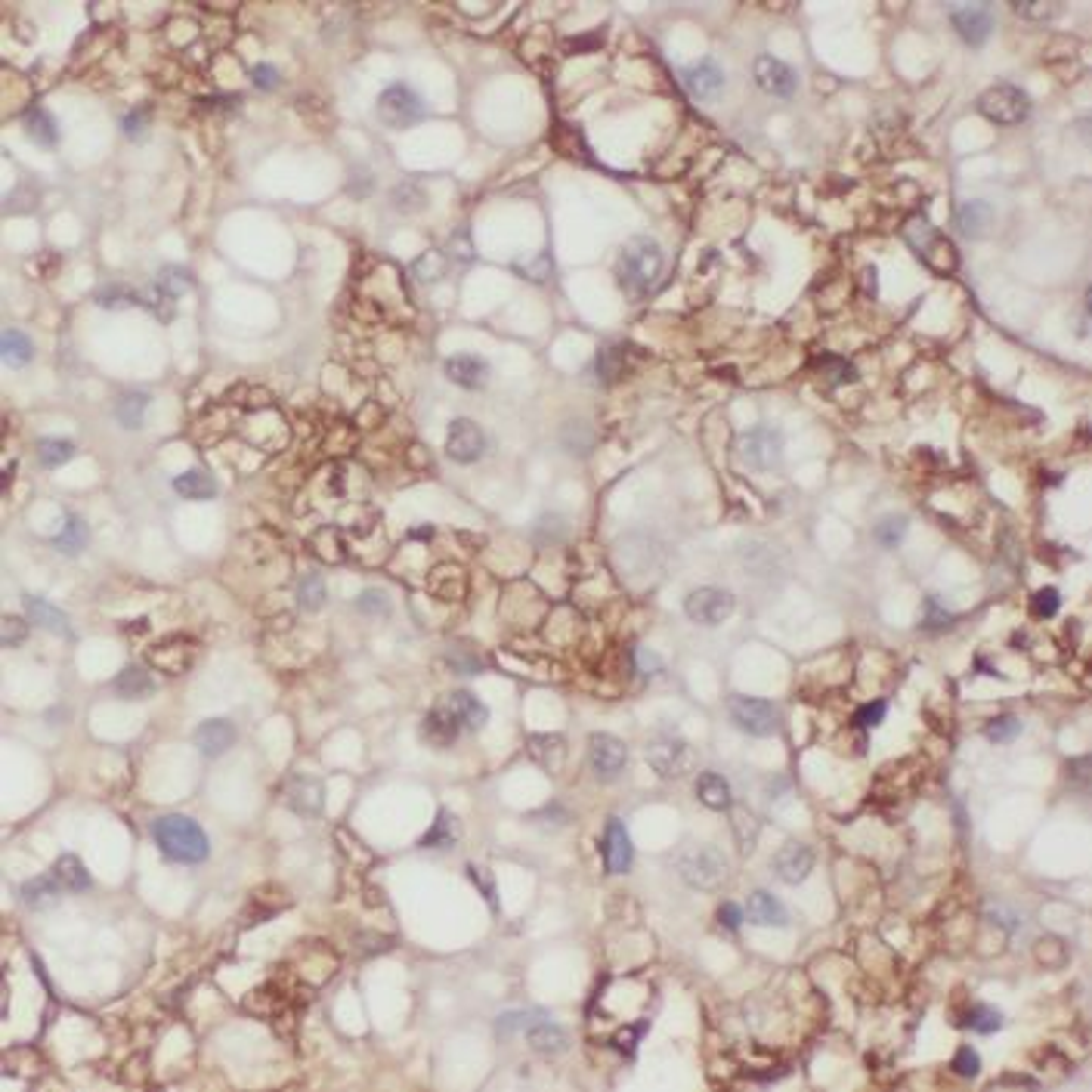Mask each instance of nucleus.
<instances>
[{"instance_id": "nucleus-1", "label": "nucleus", "mask_w": 1092, "mask_h": 1092, "mask_svg": "<svg viewBox=\"0 0 1092 1092\" xmlns=\"http://www.w3.org/2000/svg\"><path fill=\"white\" fill-rule=\"evenodd\" d=\"M662 266L665 254L660 241L650 236H635L632 241H625L620 257H616V282L628 297H644L660 282Z\"/></svg>"}, {"instance_id": "nucleus-2", "label": "nucleus", "mask_w": 1092, "mask_h": 1092, "mask_svg": "<svg viewBox=\"0 0 1092 1092\" xmlns=\"http://www.w3.org/2000/svg\"><path fill=\"white\" fill-rule=\"evenodd\" d=\"M152 839L161 848V854L173 864H201L211 854L208 833L192 817L164 814L152 824Z\"/></svg>"}, {"instance_id": "nucleus-3", "label": "nucleus", "mask_w": 1092, "mask_h": 1092, "mask_svg": "<svg viewBox=\"0 0 1092 1092\" xmlns=\"http://www.w3.org/2000/svg\"><path fill=\"white\" fill-rule=\"evenodd\" d=\"M728 857H724L715 845H690L688 852H681L678 857V873L690 888L700 892H712L728 879Z\"/></svg>"}, {"instance_id": "nucleus-4", "label": "nucleus", "mask_w": 1092, "mask_h": 1092, "mask_svg": "<svg viewBox=\"0 0 1092 1092\" xmlns=\"http://www.w3.org/2000/svg\"><path fill=\"white\" fill-rule=\"evenodd\" d=\"M978 112L993 124L1012 128V124L1028 121L1031 115V96L1015 84H993L978 96Z\"/></svg>"}, {"instance_id": "nucleus-5", "label": "nucleus", "mask_w": 1092, "mask_h": 1092, "mask_svg": "<svg viewBox=\"0 0 1092 1092\" xmlns=\"http://www.w3.org/2000/svg\"><path fill=\"white\" fill-rule=\"evenodd\" d=\"M737 456L749 471H774L783 461V433L771 424H756L740 437Z\"/></svg>"}, {"instance_id": "nucleus-6", "label": "nucleus", "mask_w": 1092, "mask_h": 1092, "mask_svg": "<svg viewBox=\"0 0 1092 1092\" xmlns=\"http://www.w3.org/2000/svg\"><path fill=\"white\" fill-rule=\"evenodd\" d=\"M728 712H730L733 728L743 730L746 737H774V733L780 730V709L771 700L733 697Z\"/></svg>"}, {"instance_id": "nucleus-7", "label": "nucleus", "mask_w": 1092, "mask_h": 1092, "mask_svg": "<svg viewBox=\"0 0 1092 1092\" xmlns=\"http://www.w3.org/2000/svg\"><path fill=\"white\" fill-rule=\"evenodd\" d=\"M424 115H428V109H424L421 96L409 84H390L378 96V118L393 130L412 128V124L424 121Z\"/></svg>"}, {"instance_id": "nucleus-8", "label": "nucleus", "mask_w": 1092, "mask_h": 1092, "mask_svg": "<svg viewBox=\"0 0 1092 1092\" xmlns=\"http://www.w3.org/2000/svg\"><path fill=\"white\" fill-rule=\"evenodd\" d=\"M904 236L907 241L913 245V251L920 254L925 264L935 266V269H944V266H953V248L950 241H947L937 229L929 224L925 217H913L910 224L904 226Z\"/></svg>"}, {"instance_id": "nucleus-9", "label": "nucleus", "mask_w": 1092, "mask_h": 1092, "mask_svg": "<svg viewBox=\"0 0 1092 1092\" xmlns=\"http://www.w3.org/2000/svg\"><path fill=\"white\" fill-rule=\"evenodd\" d=\"M733 607H737V601H733L730 592L705 585V588H697V592L688 594V601H684V613H688L690 622L712 628V625H721L724 620H730Z\"/></svg>"}, {"instance_id": "nucleus-10", "label": "nucleus", "mask_w": 1092, "mask_h": 1092, "mask_svg": "<svg viewBox=\"0 0 1092 1092\" xmlns=\"http://www.w3.org/2000/svg\"><path fill=\"white\" fill-rule=\"evenodd\" d=\"M588 765L597 780H616L628 765V746L613 733H594L588 740Z\"/></svg>"}, {"instance_id": "nucleus-11", "label": "nucleus", "mask_w": 1092, "mask_h": 1092, "mask_svg": "<svg viewBox=\"0 0 1092 1092\" xmlns=\"http://www.w3.org/2000/svg\"><path fill=\"white\" fill-rule=\"evenodd\" d=\"M993 7L990 4H956L950 7V25L956 28V34L962 37L969 47H981L993 32Z\"/></svg>"}, {"instance_id": "nucleus-12", "label": "nucleus", "mask_w": 1092, "mask_h": 1092, "mask_svg": "<svg viewBox=\"0 0 1092 1092\" xmlns=\"http://www.w3.org/2000/svg\"><path fill=\"white\" fill-rule=\"evenodd\" d=\"M446 452L458 465H473V461L486 456V433L471 418H456L446 433Z\"/></svg>"}, {"instance_id": "nucleus-13", "label": "nucleus", "mask_w": 1092, "mask_h": 1092, "mask_svg": "<svg viewBox=\"0 0 1092 1092\" xmlns=\"http://www.w3.org/2000/svg\"><path fill=\"white\" fill-rule=\"evenodd\" d=\"M647 758L662 777H681L693 768V749L678 737H662L647 746Z\"/></svg>"}, {"instance_id": "nucleus-14", "label": "nucleus", "mask_w": 1092, "mask_h": 1092, "mask_svg": "<svg viewBox=\"0 0 1092 1092\" xmlns=\"http://www.w3.org/2000/svg\"><path fill=\"white\" fill-rule=\"evenodd\" d=\"M756 81L761 90L771 96H780V100H789V96L799 90L796 69L783 60H777V56H768V53L756 60Z\"/></svg>"}, {"instance_id": "nucleus-15", "label": "nucleus", "mask_w": 1092, "mask_h": 1092, "mask_svg": "<svg viewBox=\"0 0 1092 1092\" xmlns=\"http://www.w3.org/2000/svg\"><path fill=\"white\" fill-rule=\"evenodd\" d=\"M601 852H604L607 873H628V867H632V857H635V848H632V836H628V829H625V824L620 817L607 820Z\"/></svg>"}, {"instance_id": "nucleus-16", "label": "nucleus", "mask_w": 1092, "mask_h": 1092, "mask_svg": "<svg viewBox=\"0 0 1092 1092\" xmlns=\"http://www.w3.org/2000/svg\"><path fill=\"white\" fill-rule=\"evenodd\" d=\"M771 867H774L780 882L799 885V882H805V879L811 876V869H814V852H811L808 845L789 842L774 854V864Z\"/></svg>"}, {"instance_id": "nucleus-17", "label": "nucleus", "mask_w": 1092, "mask_h": 1092, "mask_svg": "<svg viewBox=\"0 0 1092 1092\" xmlns=\"http://www.w3.org/2000/svg\"><path fill=\"white\" fill-rule=\"evenodd\" d=\"M443 372H446V378L452 384H458V388H465V390H483L489 384V362L483 360V356H473V353L449 356L446 365H443Z\"/></svg>"}, {"instance_id": "nucleus-18", "label": "nucleus", "mask_w": 1092, "mask_h": 1092, "mask_svg": "<svg viewBox=\"0 0 1092 1092\" xmlns=\"http://www.w3.org/2000/svg\"><path fill=\"white\" fill-rule=\"evenodd\" d=\"M681 81L690 96L697 100H712L715 93L724 90V69L715 60H700L681 72Z\"/></svg>"}, {"instance_id": "nucleus-19", "label": "nucleus", "mask_w": 1092, "mask_h": 1092, "mask_svg": "<svg viewBox=\"0 0 1092 1092\" xmlns=\"http://www.w3.org/2000/svg\"><path fill=\"white\" fill-rule=\"evenodd\" d=\"M458 733H461L458 718L443 703L437 705V709H430L428 718H424V724H421V737L433 749H449L452 743L458 740Z\"/></svg>"}, {"instance_id": "nucleus-20", "label": "nucleus", "mask_w": 1092, "mask_h": 1092, "mask_svg": "<svg viewBox=\"0 0 1092 1092\" xmlns=\"http://www.w3.org/2000/svg\"><path fill=\"white\" fill-rule=\"evenodd\" d=\"M233 743H236V728H233V721H226V718L201 721L196 728V746L201 756H208V758L224 756Z\"/></svg>"}, {"instance_id": "nucleus-21", "label": "nucleus", "mask_w": 1092, "mask_h": 1092, "mask_svg": "<svg viewBox=\"0 0 1092 1092\" xmlns=\"http://www.w3.org/2000/svg\"><path fill=\"white\" fill-rule=\"evenodd\" d=\"M746 920L752 922V925H761V929H768V925H774V929H783V925L789 922V913H786V907H783L780 901L771 892H752L749 894V901H746Z\"/></svg>"}, {"instance_id": "nucleus-22", "label": "nucleus", "mask_w": 1092, "mask_h": 1092, "mask_svg": "<svg viewBox=\"0 0 1092 1092\" xmlns=\"http://www.w3.org/2000/svg\"><path fill=\"white\" fill-rule=\"evenodd\" d=\"M443 705L456 715L465 730H483L489 721V709L468 690H456V693H449V697H443Z\"/></svg>"}, {"instance_id": "nucleus-23", "label": "nucleus", "mask_w": 1092, "mask_h": 1092, "mask_svg": "<svg viewBox=\"0 0 1092 1092\" xmlns=\"http://www.w3.org/2000/svg\"><path fill=\"white\" fill-rule=\"evenodd\" d=\"M956 226H960V233L965 239L988 236V229L993 226V208L981 198L962 201V205L956 208Z\"/></svg>"}, {"instance_id": "nucleus-24", "label": "nucleus", "mask_w": 1092, "mask_h": 1092, "mask_svg": "<svg viewBox=\"0 0 1092 1092\" xmlns=\"http://www.w3.org/2000/svg\"><path fill=\"white\" fill-rule=\"evenodd\" d=\"M526 1040H529V1046H533L536 1052H542V1056H560V1052H566V1046H569L566 1031L548 1018H539L529 1024Z\"/></svg>"}, {"instance_id": "nucleus-25", "label": "nucleus", "mask_w": 1092, "mask_h": 1092, "mask_svg": "<svg viewBox=\"0 0 1092 1092\" xmlns=\"http://www.w3.org/2000/svg\"><path fill=\"white\" fill-rule=\"evenodd\" d=\"M22 604H25V613L32 622H37L41 628H47V632H53L60 637H72V625H69V620H65V613L60 610V607L47 604L44 597H34V594H25Z\"/></svg>"}, {"instance_id": "nucleus-26", "label": "nucleus", "mask_w": 1092, "mask_h": 1092, "mask_svg": "<svg viewBox=\"0 0 1092 1092\" xmlns=\"http://www.w3.org/2000/svg\"><path fill=\"white\" fill-rule=\"evenodd\" d=\"M22 124H25V133L32 137L37 146H56L60 143V128H56V118L41 105H28L22 112Z\"/></svg>"}, {"instance_id": "nucleus-27", "label": "nucleus", "mask_w": 1092, "mask_h": 1092, "mask_svg": "<svg viewBox=\"0 0 1092 1092\" xmlns=\"http://www.w3.org/2000/svg\"><path fill=\"white\" fill-rule=\"evenodd\" d=\"M60 879L53 873L50 876H34L28 879L22 885V901L32 907V910H50V907L60 904Z\"/></svg>"}, {"instance_id": "nucleus-28", "label": "nucleus", "mask_w": 1092, "mask_h": 1092, "mask_svg": "<svg viewBox=\"0 0 1092 1092\" xmlns=\"http://www.w3.org/2000/svg\"><path fill=\"white\" fill-rule=\"evenodd\" d=\"M697 796L705 808L712 811H728L730 801H733V792H730V783L724 780L721 774H715V771H703L697 777Z\"/></svg>"}, {"instance_id": "nucleus-29", "label": "nucleus", "mask_w": 1092, "mask_h": 1092, "mask_svg": "<svg viewBox=\"0 0 1092 1092\" xmlns=\"http://www.w3.org/2000/svg\"><path fill=\"white\" fill-rule=\"evenodd\" d=\"M173 492L189 501H208L217 496V480L211 477L208 471H198L192 468L186 473H180L177 480H173Z\"/></svg>"}, {"instance_id": "nucleus-30", "label": "nucleus", "mask_w": 1092, "mask_h": 1092, "mask_svg": "<svg viewBox=\"0 0 1092 1092\" xmlns=\"http://www.w3.org/2000/svg\"><path fill=\"white\" fill-rule=\"evenodd\" d=\"M156 688H158L156 678H152L143 665H128V669L115 678V690H118L124 700H146L156 693Z\"/></svg>"}, {"instance_id": "nucleus-31", "label": "nucleus", "mask_w": 1092, "mask_h": 1092, "mask_svg": "<svg viewBox=\"0 0 1092 1092\" xmlns=\"http://www.w3.org/2000/svg\"><path fill=\"white\" fill-rule=\"evenodd\" d=\"M0 353H4V362L13 365V369H22L34 360V344L32 337L25 332H19V328H7L4 337H0Z\"/></svg>"}, {"instance_id": "nucleus-32", "label": "nucleus", "mask_w": 1092, "mask_h": 1092, "mask_svg": "<svg viewBox=\"0 0 1092 1092\" xmlns=\"http://www.w3.org/2000/svg\"><path fill=\"white\" fill-rule=\"evenodd\" d=\"M146 409H149V393L128 390V393L118 396V403H115V418L121 421V428L140 430L143 418H146Z\"/></svg>"}, {"instance_id": "nucleus-33", "label": "nucleus", "mask_w": 1092, "mask_h": 1092, "mask_svg": "<svg viewBox=\"0 0 1092 1092\" xmlns=\"http://www.w3.org/2000/svg\"><path fill=\"white\" fill-rule=\"evenodd\" d=\"M87 542H90V529H87V524L78 514L65 517L62 533L53 536V548L62 551V554H81V551L87 548Z\"/></svg>"}, {"instance_id": "nucleus-34", "label": "nucleus", "mask_w": 1092, "mask_h": 1092, "mask_svg": "<svg viewBox=\"0 0 1092 1092\" xmlns=\"http://www.w3.org/2000/svg\"><path fill=\"white\" fill-rule=\"evenodd\" d=\"M458 842V820L452 811L443 808L433 826L421 836V848H452Z\"/></svg>"}, {"instance_id": "nucleus-35", "label": "nucleus", "mask_w": 1092, "mask_h": 1092, "mask_svg": "<svg viewBox=\"0 0 1092 1092\" xmlns=\"http://www.w3.org/2000/svg\"><path fill=\"white\" fill-rule=\"evenodd\" d=\"M325 799H322V783L316 780H294L292 786V808L297 814H307V817H316L319 811H322Z\"/></svg>"}, {"instance_id": "nucleus-36", "label": "nucleus", "mask_w": 1092, "mask_h": 1092, "mask_svg": "<svg viewBox=\"0 0 1092 1092\" xmlns=\"http://www.w3.org/2000/svg\"><path fill=\"white\" fill-rule=\"evenodd\" d=\"M53 876L60 879V885L69 888V892H87V888H90V873H87V867L75 854H62L60 860H56Z\"/></svg>"}, {"instance_id": "nucleus-37", "label": "nucleus", "mask_w": 1092, "mask_h": 1092, "mask_svg": "<svg viewBox=\"0 0 1092 1092\" xmlns=\"http://www.w3.org/2000/svg\"><path fill=\"white\" fill-rule=\"evenodd\" d=\"M594 372H597V378H601L604 384H613L625 372V347L616 344V347H604V350H597Z\"/></svg>"}, {"instance_id": "nucleus-38", "label": "nucleus", "mask_w": 1092, "mask_h": 1092, "mask_svg": "<svg viewBox=\"0 0 1092 1092\" xmlns=\"http://www.w3.org/2000/svg\"><path fill=\"white\" fill-rule=\"evenodd\" d=\"M328 601V588H325V579L319 573H307L301 582H297V604L304 607V610H319Z\"/></svg>"}, {"instance_id": "nucleus-39", "label": "nucleus", "mask_w": 1092, "mask_h": 1092, "mask_svg": "<svg viewBox=\"0 0 1092 1092\" xmlns=\"http://www.w3.org/2000/svg\"><path fill=\"white\" fill-rule=\"evenodd\" d=\"M907 526H910V520H907L904 514H888V517H882L879 520V524L873 526V539L882 548H897L904 542V536H907Z\"/></svg>"}, {"instance_id": "nucleus-40", "label": "nucleus", "mask_w": 1092, "mask_h": 1092, "mask_svg": "<svg viewBox=\"0 0 1092 1092\" xmlns=\"http://www.w3.org/2000/svg\"><path fill=\"white\" fill-rule=\"evenodd\" d=\"M75 443H69V440H56V437H47V440H41L37 443V458H41V465L44 468H60V465H65V461H72L75 458Z\"/></svg>"}, {"instance_id": "nucleus-41", "label": "nucleus", "mask_w": 1092, "mask_h": 1092, "mask_svg": "<svg viewBox=\"0 0 1092 1092\" xmlns=\"http://www.w3.org/2000/svg\"><path fill=\"white\" fill-rule=\"evenodd\" d=\"M962 1024L972 1033H984V1037H988V1033H997L1003 1028V1012L993 1006H972L969 1012H965Z\"/></svg>"}, {"instance_id": "nucleus-42", "label": "nucleus", "mask_w": 1092, "mask_h": 1092, "mask_svg": "<svg viewBox=\"0 0 1092 1092\" xmlns=\"http://www.w3.org/2000/svg\"><path fill=\"white\" fill-rule=\"evenodd\" d=\"M189 285H192V279H189V273L183 266H164L158 273V279H156V288L164 297H171V301H177V297L186 294Z\"/></svg>"}, {"instance_id": "nucleus-43", "label": "nucleus", "mask_w": 1092, "mask_h": 1092, "mask_svg": "<svg viewBox=\"0 0 1092 1092\" xmlns=\"http://www.w3.org/2000/svg\"><path fill=\"white\" fill-rule=\"evenodd\" d=\"M817 372L824 375L829 384H852L857 381V369L842 356H824V360L817 362Z\"/></svg>"}, {"instance_id": "nucleus-44", "label": "nucleus", "mask_w": 1092, "mask_h": 1092, "mask_svg": "<svg viewBox=\"0 0 1092 1092\" xmlns=\"http://www.w3.org/2000/svg\"><path fill=\"white\" fill-rule=\"evenodd\" d=\"M1024 730V724L1015 718V715H997V718H990V724L984 728V737L990 743H1012L1018 733Z\"/></svg>"}, {"instance_id": "nucleus-45", "label": "nucleus", "mask_w": 1092, "mask_h": 1092, "mask_svg": "<svg viewBox=\"0 0 1092 1092\" xmlns=\"http://www.w3.org/2000/svg\"><path fill=\"white\" fill-rule=\"evenodd\" d=\"M412 269L421 282H437V279L446 276V254H443V251H428L424 257L415 260Z\"/></svg>"}, {"instance_id": "nucleus-46", "label": "nucleus", "mask_w": 1092, "mask_h": 1092, "mask_svg": "<svg viewBox=\"0 0 1092 1092\" xmlns=\"http://www.w3.org/2000/svg\"><path fill=\"white\" fill-rule=\"evenodd\" d=\"M953 620L956 616L953 613H947L941 604H937V597L932 594V597H925V616H922V628L925 632H944V628H950L953 625Z\"/></svg>"}, {"instance_id": "nucleus-47", "label": "nucleus", "mask_w": 1092, "mask_h": 1092, "mask_svg": "<svg viewBox=\"0 0 1092 1092\" xmlns=\"http://www.w3.org/2000/svg\"><path fill=\"white\" fill-rule=\"evenodd\" d=\"M1012 9L1021 19H1031V22H1046V19H1052L1058 13V4H1043V0H1015Z\"/></svg>"}, {"instance_id": "nucleus-48", "label": "nucleus", "mask_w": 1092, "mask_h": 1092, "mask_svg": "<svg viewBox=\"0 0 1092 1092\" xmlns=\"http://www.w3.org/2000/svg\"><path fill=\"white\" fill-rule=\"evenodd\" d=\"M885 712H888V703H885V700L864 703V705H860V709L854 712V728H860V730L879 728V724L885 721Z\"/></svg>"}, {"instance_id": "nucleus-49", "label": "nucleus", "mask_w": 1092, "mask_h": 1092, "mask_svg": "<svg viewBox=\"0 0 1092 1092\" xmlns=\"http://www.w3.org/2000/svg\"><path fill=\"white\" fill-rule=\"evenodd\" d=\"M950 1068H953V1074L972 1080V1077H978V1071H981V1056L972 1046H960L950 1061Z\"/></svg>"}, {"instance_id": "nucleus-50", "label": "nucleus", "mask_w": 1092, "mask_h": 1092, "mask_svg": "<svg viewBox=\"0 0 1092 1092\" xmlns=\"http://www.w3.org/2000/svg\"><path fill=\"white\" fill-rule=\"evenodd\" d=\"M536 1015H539V1012H508V1015H501V1018L496 1021V1033H498L501 1040H508L511 1033L526 1031L529 1024L536 1021Z\"/></svg>"}, {"instance_id": "nucleus-51", "label": "nucleus", "mask_w": 1092, "mask_h": 1092, "mask_svg": "<svg viewBox=\"0 0 1092 1092\" xmlns=\"http://www.w3.org/2000/svg\"><path fill=\"white\" fill-rule=\"evenodd\" d=\"M1058 607H1061V597L1056 588H1040L1031 601V610H1033V616H1040V620H1052V616L1058 613Z\"/></svg>"}, {"instance_id": "nucleus-52", "label": "nucleus", "mask_w": 1092, "mask_h": 1092, "mask_svg": "<svg viewBox=\"0 0 1092 1092\" xmlns=\"http://www.w3.org/2000/svg\"><path fill=\"white\" fill-rule=\"evenodd\" d=\"M356 607L369 616H388L390 613V601L381 588H365V592L360 594V601H356Z\"/></svg>"}, {"instance_id": "nucleus-53", "label": "nucleus", "mask_w": 1092, "mask_h": 1092, "mask_svg": "<svg viewBox=\"0 0 1092 1092\" xmlns=\"http://www.w3.org/2000/svg\"><path fill=\"white\" fill-rule=\"evenodd\" d=\"M96 304L105 307V310H121V307L140 304V294L124 292V288H102V292L96 294Z\"/></svg>"}, {"instance_id": "nucleus-54", "label": "nucleus", "mask_w": 1092, "mask_h": 1092, "mask_svg": "<svg viewBox=\"0 0 1092 1092\" xmlns=\"http://www.w3.org/2000/svg\"><path fill=\"white\" fill-rule=\"evenodd\" d=\"M146 128H149V105H137V109H130L121 118V130L128 133L130 140H143Z\"/></svg>"}, {"instance_id": "nucleus-55", "label": "nucleus", "mask_w": 1092, "mask_h": 1092, "mask_svg": "<svg viewBox=\"0 0 1092 1092\" xmlns=\"http://www.w3.org/2000/svg\"><path fill=\"white\" fill-rule=\"evenodd\" d=\"M0 635H4V647H19L28 637V622H22L19 616H4Z\"/></svg>"}, {"instance_id": "nucleus-56", "label": "nucleus", "mask_w": 1092, "mask_h": 1092, "mask_svg": "<svg viewBox=\"0 0 1092 1092\" xmlns=\"http://www.w3.org/2000/svg\"><path fill=\"white\" fill-rule=\"evenodd\" d=\"M251 81H254V87H260V90H273V87L279 84L276 65H269V62L254 65V69H251Z\"/></svg>"}, {"instance_id": "nucleus-57", "label": "nucleus", "mask_w": 1092, "mask_h": 1092, "mask_svg": "<svg viewBox=\"0 0 1092 1092\" xmlns=\"http://www.w3.org/2000/svg\"><path fill=\"white\" fill-rule=\"evenodd\" d=\"M743 920H746V913H743V907L740 904H721L718 907V922L724 925V929L728 932H737L740 925H743Z\"/></svg>"}, {"instance_id": "nucleus-58", "label": "nucleus", "mask_w": 1092, "mask_h": 1092, "mask_svg": "<svg viewBox=\"0 0 1092 1092\" xmlns=\"http://www.w3.org/2000/svg\"><path fill=\"white\" fill-rule=\"evenodd\" d=\"M468 876H471V882H477L480 885V892H483V897H486V901L492 904V879L483 873V867H471L468 869Z\"/></svg>"}, {"instance_id": "nucleus-59", "label": "nucleus", "mask_w": 1092, "mask_h": 1092, "mask_svg": "<svg viewBox=\"0 0 1092 1092\" xmlns=\"http://www.w3.org/2000/svg\"><path fill=\"white\" fill-rule=\"evenodd\" d=\"M864 276H867V288H869V292L876 294V266H869Z\"/></svg>"}]
</instances>
